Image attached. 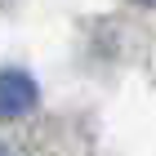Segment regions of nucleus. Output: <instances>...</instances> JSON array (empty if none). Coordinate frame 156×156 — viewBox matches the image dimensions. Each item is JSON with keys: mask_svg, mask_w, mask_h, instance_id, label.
<instances>
[{"mask_svg": "<svg viewBox=\"0 0 156 156\" xmlns=\"http://www.w3.org/2000/svg\"><path fill=\"white\" fill-rule=\"evenodd\" d=\"M36 103H40V89L27 72H18V67L0 72V120L27 116V112H36Z\"/></svg>", "mask_w": 156, "mask_h": 156, "instance_id": "1", "label": "nucleus"}, {"mask_svg": "<svg viewBox=\"0 0 156 156\" xmlns=\"http://www.w3.org/2000/svg\"><path fill=\"white\" fill-rule=\"evenodd\" d=\"M0 156H18V152H13V147H5V143H0Z\"/></svg>", "mask_w": 156, "mask_h": 156, "instance_id": "2", "label": "nucleus"}, {"mask_svg": "<svg viewBox=\"0 0 156 156\" xmlns=\"http://www.w3.org/2000/svg\"><path fill=\"white\" fill-rule=\"evenodd\" d=\"M138 5H156V0H138Z\"/></svg>", "mask_w": 156, "mask_h": 156, "instance_id": "3", "label": "nucleus"}]
</instances>
